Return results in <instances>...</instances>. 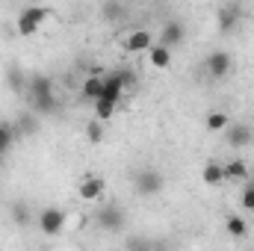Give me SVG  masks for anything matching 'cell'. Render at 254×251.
Here are the masks:
<instances>
[{
    "label": "cell",
    "mask_w": 254,
    "mask_h": 251,
    "mask_svg": "<svg viewBox=\"0 0 254 251\" xmlns=\"http://www.w3.org/2000/svg\"><path fill=\"white\" fill-rule=\"evenodd\" d=\"M133 187H136V192H139V195L151 198V195H157V192L163 189V175H160L157 169H142V172H136Z\"/></svg>",
    "instance_id": "1"
},
{
    "label": "cell",
    "mask_w": 254,
    "mask_h": 251,
    "mask_svg": "<svg viewBox=\"0 0 254 251\" xmlns=\"http://www.w3.org/2000/svg\"><path fill=\"white\" fill-rule=\"evenodd\" d=\"M63 228H65V213L63 210L45 207V210L39 213V231H42L45 237H57V234H63Z\"/></svg>",
    "instance_id": "2"
},
{
    "label": "cell",
    "mask_w": 254,
    "mask_h": 251,
    "mask_svg": "<svg viewBox=\"0 0 254 251\" xmlns=\"http://www.w3.org/2000/svg\"><path fill=\"white\" fill-rule=\"evenodd\" d=\"M95 222H98L104 231L116 234V231H122V228H125V210H122V207H116V204H104V207L98 210Z\"/></svg>",
    "instance_id": "3"
},
{
    "label": "cell",
    "mask_w": 254,
    "mask_h": 251,
    "mask_svg": "<svg viewBox=\"0 0 254 251\" xmlns=\"http://www.w3.org/2000/svg\"><path fill=\"white\" fill-rule=\"evenodd\" d=\"M240 18H243V6H240V3H228V6H222L219 15H216L219 33H234L237 24H240Z\"/></svg>",
    "instance_id": "4"
},
{
    "label": "cell",
    "mask_w": 254,
    "mask_h": 251,
    "mask_svg": "<svg viewBox=\"0 0 254 251\" xmlns=\"http://www.w3.org/2000/svg\"><path fill=\"white\" fill-rule=\"evenodd\" d=\"M204 68H207V74H210V77L222 80V77L231 71V54H228V51H213V54H207Z\"/></svg>",
    "instance_id": "5"
},
{
    "label": "cell",
    "mask_w": 254,
    "mask_h": 251,
    "mask_svg": "<svg viewBox=\"0 0 254 251\" xmlns=\"http://www.w3.org/2000/svg\"><path fill=\"white\" fill-rule=\"evenodd\" d=\"M225 139H228L231 148H246V145H252L254 130L249 125H228L225 127Z\"/></svg>",
    "instance_id": "6"
},
{
    "label": "cell",
    "mask_w": 254,
    "mask_h": 251,
    "mask_svg": "<svg viewBox=\"0 0 254 251\" xmlns=\"http://www.w3.org/2000/svg\"><path fill=\"white\" fill-rule=\"evenodd\" d=\"M184 39H187V27H184L181 21H166V27H163V33H160V45L178 48Z\"/></svg>",
    "instance_id": "7"
},
{
    "label": "cell",
    "mask_w": 254,
    "mask_h": 251,
    "mask_svg": "<svg viewBox=\"0 0 254 251\" xmlns=\"http://www.w3.org/2000/svg\"><path fill=\"white\" fill-rule=\"evenodd\" d=\"M154 42H151V33L148 30H136V33H130L125 42H122V48H125L127 54H142V51H148Z\"/></svg>",
    "instance_id": "8"
},
{
    "label": "cell",
    "mask_w": 254,
    "mask_h": 251,
    "mask_svg": "<svg viewBox=\"0 0 254 251\" xmlns=\"http://www.w3.org/2000/svg\"><path fill=\"white\" fill-rule=\"evenodd\" d=\"M30 104H33V113H36V116H51V113L60 110V101H57L54 92H48V95H36V98H30Z\"/></svg>",
    "instance_id": "9"
},
{
    "label": "cell",
    "mask_w": 254,
    "mask_h": 251,
    "mask_svg": "<svg viewBox=\"0 0 254 251\" xmlns=\"http://www.w3.org/2000/svg\"><path fill=\"white\" fill-rule=\"evenodd\" d=\"M104 178H86V181H80V198L83 201H98L101 195H104Z\"/></svg>",
    "instance_id": "10"
},
{
    "label": "cell",
    "mask_w": 254,
    "mask_h": 251,
    "mask_svg": "<svg viewBox=\"0 0 254 251\" xmlns=\"http://www.w3.org/2000/svg\"><path fill=\"white\" fill-rule=\"evenodd\" d=\"M27 92H30V98L48 95V92H54V80L48 74H33V77H27Z\"/></svg>",
    "instance_id": "11"
},
{
    "label": "cell",
    "mask_w": 254,
    "mask_h": 251,
    "mask_svg": "<svg viewBox=\"0 0 254 251\" xmlns=\"http://www.w3.org/2000/svg\"><path fill=\"white\" fill-rule=\"evenodd\" d=\"M122 95H125V86H122V80H119V71H116V74H107V77H104V95H101V98L119 104Z\"/></svg>",
    "instance_id": "12"
},
{
    "label": "cell",
    "mask_w": 254,
    "mask_h": 251,
    "mask_svg": "<svg viewBox=\"0 0 254 251\" xmlns=\"http://www.w3.org/2000/svg\"><path fill=\"white\" fill-rule=\"evenodd\" d=\"M148 57H151V65H154V68H160V71H163V68H169V65H172V48H166V45H160V42H157V45H151V48H148Z\"/></svg>",
    "instance_id": "13"
},
{
    "label": "cell",
    "mask_w": 254,
    "mask_h": 251,
    "mask_svg": "<svg viewBox=\"0 0 254 251\" xmlns=\"http://www.w3.org/2000/svg\"><path fill=\"white\" fill-rule=\"evenodd\" d=\"M18 33L24 36V39H30V36H36L39 33V21L33 18V12H30V6L18 15Z\"/></svg>",
    "instance_id": "14"
},
{
    "label": "cell",
    "mask_w": 254,
    "mask_h": 251,
    "mask_svg": "<svg viewBox=\"0 0 254 251\" xmlns=\"http://www.w3.org/2000/svg\"><path fill=\"white\" fill-rule=\"evenodd\" d=\"M201 181H204L207 187H219V184L225 181V166H219V163H207L204 172H201Z\"/></svg>",
    "instance_id": "15"
},
{
    "label": "cell",
    "mask_w": 254,
    "mask_h": 251,
    "mask_svg": "<svg viewBox=\"0 0 254 251\" xmlns=\"http://www.w3.org/2000/svg\"><path fill=\"white\" fill-rule=\"evenodd\" d=\"M83 95H86L89 101H98V98L104 95V77H101V74L86 77V83H83Z\"/></svg>",
    "instance_id": "16"
},
{
    "label": "cell",
    "mask_w": 254,
    "mask_h": 251,
    "mask_svg": "<svg viewBox=\"0 0 254 251\" xmlns=\"http://www.w3.org/2000/svg\"><path fill=\"white\" fill-rule=\"evenodd\" d=\"M246 178H249L246 160H231V163H225V181H246Z\"/></svg>",
    "instance_id": "17"
},
{
    "label": "cell",
    "mask_w": 254,
    "mask_h": 251,
    "mask_svg": "<svg viewBox=\"0 0 254 251\" xmlns=\"http://www.w3.org/2000/svg\"><path fill=\"white\" fill-rule=\"evenodd\" d=\"M95 104V119H101V122H110L113 116H116V107L119 104H113V101H107V98H98V101H92Z\"/></svg>",
    "instance_id": "18"
},
{
    "label": "cell",
    "mask_w": 254,
    "mask_h": 251,
    "mask_svg": "<svg viewBox=\"0 0 254 251\" xmlns=\"http://www.w3.org/2000/svg\"><path fill=\"white\" fill-rule=\"evenodd\" d=\"M101 15H104V21H119L125 15V3L122 0H107L101 6Z\"/></svg>",
    "instance_id": "19"
},
{
    "label": "cell",
    "mask_w": 254,
    "mask_h": 251,
    "mask_svg": "<svg viewBox=\"0 0 254 251\" xmlns=\"http://www.w3.org/2000/svg\"><path fill=\"white\" fill-rule=\"evenodd\" d=\"M12 219H15V225L24 228V225L33 222V213H30V207H27L24 201H15V204H12Z\"/></svg>",
    "instance_id": "20"
},
{
    "label": "cell",
    "mask_w": 254,
    "mask_h": 251,
    "mask_svg": "<svg viewBox=\"0 0 254 251\" xmlns=\"http://www.w3.org/2000/svg\"><path fill=\"white\" fill-rule=\"evenodd\" d=\"M225 228H228V234L234 237V240H243L246 234H249V225L240 219V216H228V222H225Z\"/></svg>",
    "instance_id": "21"
},
{
    "label": "cell",
    "mask_w": 254,
    "mask_h": 251,
    "mask_svg": "<svg viewBox=\"0 0 254 251\" xmlns=\"http://www.w3.org/2000/svg\"><path fill=\"white\" fill-rule=\"evenodd\" d=\"M228 125H231V122H228V116H225V113H219V110L207 116V130H210V133H225V127H228Z\"/></svg>",
    "instance_id": "22"
},
{
    "label": "cell",
    "mask_w": 254,
    "mask_h": 251,
    "mask_svg": "<svg viewBox=\"0 0 254 251\" xmlns=\"http://www.w3.org/2000/svg\"><path fill=\"white\" fill-rule=\"evenodd\" d=\"M12 139H15V127L0 125V160H3V154L12 148Z\"/></svg>",
    "instance_id": "23"
},
{
    "label": "cell",
    "mask_w": 254,
    "mask_h": 251,
    "mask_svg": "<svg viewBox=\"0 0 254 251\" xmlns=\"http://www.w3.org/2000/svg\"><path fill=\"white\" fill-rule=\"evenodd\" d=\"M86 136H89V142H104V122L101 119H92L89 122V127H86Z\"/></svg>",
    "instance_id": "24"
},
{
    "label": "cell",
    "mask_w": 254,
    "mask_h": 251,
    "mask_svg": "<svg viewBox=\"0 0 254 251\" xmlns=\"http://www.w3.org/2000/svg\"><path fill=\"white\" fill-rule=\"evenodd\" d=\"M6 80H9V89H12V92H24V89H27V80H24V74H21L18 68H12Z\"/></svg>",
    "instance_id": "25"
},
{
    "label": "cell",
    "mask_w": 254,
    "mask_h": 251,
    "mask_svg": "<svg viewBox=\"0 0 254 251\" xmlns=\"http://www.w3.org/2000/svg\"><path fill=\"white\" fill-rule=\"evenodd\" d=\"M36 127H39V122H36L33 116H21V122H18V130H21V133L30 136V133H36Z\"/></svg>",
    "instance_id": "26"
},
{
    "label": "cell",
    "mask_w": 254,
    "mask_h": 251,
    "mask_svg": "<svg viewBox=\"0 0 254 251\" xmlns=\"http://www.w3.org/2000/svg\"><path fill=\"white\" fill-rule=\"evenodd\" d=\"M243 207L246 210H254V184H249V187L243 189Z\"/></svg>",
    "instance_id": "27"
},
{
    "label": "cell",
    "mask_w": 254,
    "mask_h": 251,
    "mask_svg": "<svg viewBox=\"0 0 254 251\" xmlns=\"http://www.w3.org/2000/svg\"><path fill=\"white\" fill-rule=\"evenodd\" d=\"M119 80H122L125 92L130 89V86H136V74H133V71H119Z\"/></svg>",
    "instance_id": "28"
}]
</instances>
